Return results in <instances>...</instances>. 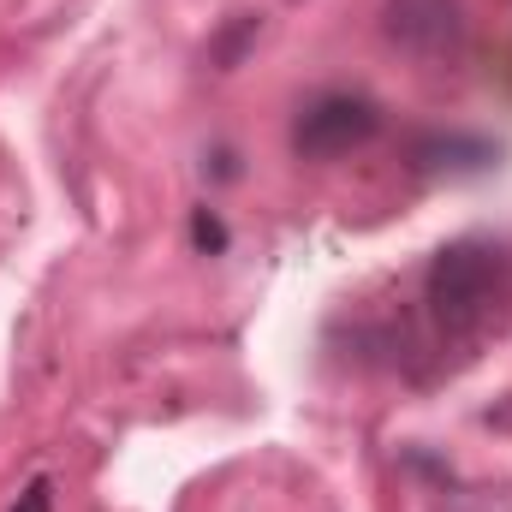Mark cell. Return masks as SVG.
<instances>
[{"instance_id": "5b68a950", "label": "cell", "mask_w": 512, "mask_h": 512, "mask_svg": "<svg viewBox=\"0 0 512 512\" xmlns=\"http://www.w3.org/2000/svg\"><path fill=\"white\" fill-rule=\"evenodd\" d=\"M256 30H262V18H251V12H233V24H227V30L215 36L209 60H215L221 72H233V66H239V54H245V48L256 42Z\"/></svg>"}, {"instance_id": "3957f363", "label": "cell", "mask_w": 512, "mask_h": 512, "mask_svg": "<svg viewBox=\"0 0 512 512\" xmlns=\"http://www.w3.org/2000/svg\"><path fill=\"white\" fill-rule=\"evenodd\" d=\"M382 36L399 54L441 66V60H459V54H465L471 24H465V6H459V0H387L382 6Z\"/></svg>"}, {"instance_id": "8992f818", "label": "cell", "mask_w": 512, "mask_h": 512, "mask_svg": "<svg viewBox=\"0 0 512 512\" xmlns=\"http://www.w3.org/2000/svg\"><path fill=\"white\" fill-rule=\"evenodd\" d=\"M227 245H233V239H227V221H221L215 209H191V251L221 256Z\"/></svg>"}, {"instance_id": "7a4b0ae2", "label": "cell", "mask_w": 512, "mask_h": 512, "mask_svg": "<svg viewBox=\"0 0 512 512\" xmlns=\"http://www.w3.org/2000/svg\"><path fill=\"white\" fill-rule=\"evenodd\" d=\"M382 131V108L370 96H352V90H322L298 108L292 120V155L298 161H340L352 149H364L370 137Z\"/></svg>"}, {"instance_id": "277c9868", "label": "cell", "mask_w": 512, "mask_h": 512, "mask_svg": "<svg viewBox=\"0 0 512 512\" xmlns=\"http://www.w3.org/2000/svg\"><path fill=\"white\" fill-rule=\"evenodd\" d=\"M417 161L441 167V173H477V167L501 161V143H489V137H423Z\"/></svg>"}, {"instance_id": "6da1fadb", "label": "cell", "mask_w": 512, "mask_h": 512, "mask_svg": "<svg viewBox=\"0 0 512 512\" xmlns=\"http://www.w3.org/2000/svg\"><path fill=\"white\" fill-rule=\"evenodd\" d=\"M501 274H507V262H501L495 245L459 239V245L435 251L429 274H423V298H429V310L447 334H477L489 322L495 298H501Z\"/></svg>"}, {"instance_id": "52a82bcc", "label": "cell", "mask_w": 512, "mask_h": 512, "mask_svg": "<svg viewBox=\"0 0 512 512\" xmlns=\"http://www.w3.org/2000/svg\"><path fill=\"white\" fill-rule=\"evenodd\" d=\"M6 512H54V483H48V477H30Z\"/></svg>"}]
</instances>
